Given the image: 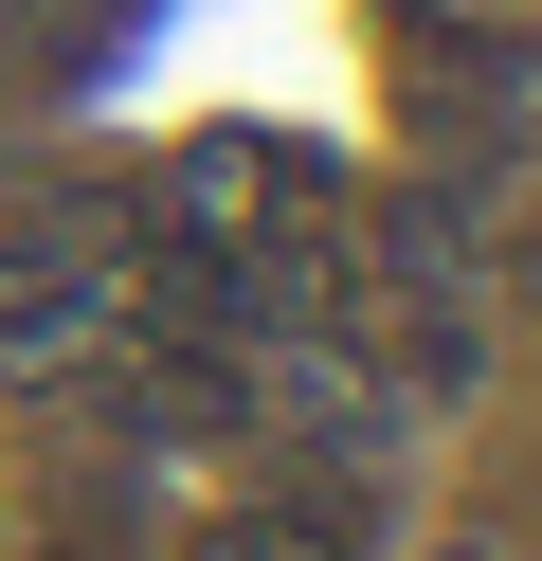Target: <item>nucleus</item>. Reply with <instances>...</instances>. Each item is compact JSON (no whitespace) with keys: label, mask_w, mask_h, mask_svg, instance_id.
Segmentation results:
<instances>
[{"label":"nucleus","mask_w":542,"mask_h":561,"mask_svg":"<svg viewBox=\"0 0 542 561\" xmlns=\"http://www.w3.org/2000/svg\"><path fill=\"white\" fill-rule=\"evenodd\" d=\"M91 344H108V236L91 218H19L0 236V363L55 380V363H91Z\"/></svg>","instance_id":"obj_1"}]
</instances>
